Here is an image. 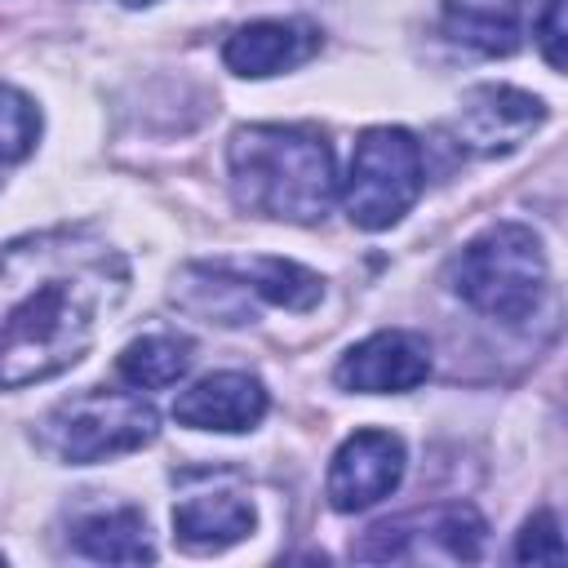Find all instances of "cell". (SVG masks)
<instances>
[{"mask_svg":"<svg viewBox=\"0 0 568 568\" xmlns=\"http://www.w3.org/2000/svg\"><path fill=\"white\" fill-rule=\"evenodd\" d=\"M231 195L275 222H320L337 195L333 151L306 124H248L226 142Z\"/></svg>","mask_w":568,"mask_h":568,"instance_id":"obj_2","label":"cell"},{"mask_svg":"<svg viewBox=\"0 0 568 568\" xmlns=\"http://www.w3.org/2000/svg\"><path fill=\"white\" fill-rule=\"evenodd\" d=\"M515 559L519 564H564V537H559V519L550 510H537L519 541H515Z\"/></svg>","mask_w":568,"mask_h":568,"instance_id":"obj_18","label":"cell"},{"mask_svg":"<svg viewBox=\"0 0 568 568\" xmlns=\"http://www.w3.org/2000/svg\"><path fill=\"white\" fill-rule=\"evenodd\" d=\"M253 501L240 493H191L173 506V537L186 550H226L253 532Z\"/></svg>","mask_w":568,"mask_h":568,"instance_id":"obj_13","label":"cell"},{"mask_svg":"<svg viewBox=\"0 0 568 568\" xmlns=\"http://www.w3.org/2000/svg\"><path fill=\"white\" fill-rule=\"evenodd\" d=\"M399 479H404V439L390 430H355L333 453L324 493L333 510L355 515L390 497Z\"/></svg>","mask_w":568,"mask_h":568,"instance_id":"obj_7","label":"cell"},{"mask_svg":"<svg viewBox=\"0 0 568 568\" xmlns=\"http://www.w3.org/2000/svg\"><path fill=\"white\" fill-rule=\"evenodd\" d=\"M191 342L178 333H146L129 342L115 359V373L138 390H164L191 373Z\"/></svg>","mask_w":568,"mask_h":568,"instance_id":"obj_16","label":"cell"},{"mask_svg":"<svg viewBox=\"0 0 568 568\" xmlns=\"http://www.w3.org/2000/svg\"><path fill=\"white\" fill-rule=\"evenodd\" d=\"M173 417L191 430H253L266 417V386L253 373H213L173 399Z\"/></svg>","mask_w":568,"mask_h":568,"instance_id":"obj_11","label":"cell"},{"mask_svg":"<svg viewBox=\"0 0 568 568\" xmlns=\"http://www.w3.org/2000/svg\"><path fill=\"white\" fill-rule=\"evenodd\" d=\"M524 13L528 0H444L439 22L453 44L484 58H506L524 40Z\"/></svg>","mask_w":568,"mask_h":568,"instance_id":"obj_12","label":"cell"},{"mask_svg":"<svg viewBox=\"0 0 568 568\" xmlns=\"http://www.w3.org/2000/svg\"><path fill=\"white\" fill-rule=\"evenodd\" d=\"M541 120H546L541 98L510 89V84H475L470 93H462L448 129L457 146L475 155H506L519 142H528Z\"/></svg>","mask_w":568,"mask_h":568,"instance_id":"obj_8","label":"cell"},{"mask_svg":"<svg viewBox=\"0 0 568 568\" xmlns=\"http://www.w3.org/2000/svg\"><path fill=\"white\" fill-rule=\"evenodd\" d=\"M422 182H426L422 142L408 129H395V124L364 129L351 151V169H346V186H342L351 226H359V231L395 226L417 204Z\"/></svg>","mask_w":568,"mask_h":568,"instance_id":"obj_5","label":"cell"},{"mask_svg":"<svg viewBox=\"0 0 568 568\" xmlns=\"http://www.w3.org/2000/svg\"><path fill=\"white\" fill-rule=\"evenodd\" d=\"M240 293H257L288 311H311L324 297V284L315 271L284 262V257H248V262H213Z\"/></svg>","mask_w":568,"mask_h":568,"instance_id":"obj_15","label":"cell"},{"mask_svg":"<svg viewBox=\"0 0 568 568\" xmlns=\"http://www.w3.org/2000/svg\"><path fill=\"white\" fill-rule=\"evenodd\" d=\"M315 53H320V27H311L302 18H257V22H244L240 31H231L222 44L226 71L248 75V80L280 75L288 67H302Z\"/></svg>","mask_w":568,"mask_h":568,"instance_id":"obj_10","label":"cell"},{"mask_svg":"<svg viewBox=\"0 0 568 568\" xmlns=\"http://www.w3.org/2000/svg\"><path fill=\"white\" fill-rule=\"evenodd\" d=\"M155 430H160V417L151 399L133 390H98V386L53 404L40 417V444L71 466H93V462L133 453L151 444Z\"/></svg>","mask_w":568,"mask_h":568,"instance_id":"obj_4","label":"cell"},{"mask_svg":"<svg viewBox=\"0 0 568 568\" xmlns=\"http://www.w3.org/2000/svg\"><path fill=\"white\" fill-rule=\"evenodd\" d=\"M40 138V111L36 102L13 89V84H0V164H18L31 155Z\"/></svg>","mask_w":568,"mask_h":568,"instance_id":"obj_17","label":"cell"},{"mask_svg":"<svg viewBox=\"0 0 568 568\" xmlns=\"http://www.w3.org/2000/svg\"><path fill=\"white\" fill-rule=\"evenodd\" d=\"M430 377V346L408 328H382L355 342L337 364V386L359 395H404Z\"/></svg>","mask_w":568,"mask_h":568,"instance_id":"obj_9","label":"cell"},{"mask_svg":"<svg viewBox=\"0 0 568 568\" xmlns=\"http://www.w3.org/2000/svg\"><path fill=\"white\" fill-rule=\"evenodd\" d=\"M124 4H129V9H138V4H151V0H124Z\"/></svg>","mask_w":568,"mask_h":568,"instance_id":"obj_20","label":"cell"},{"mask_svg":"<svg viewBox=\"0 0 568 568\" xmlns=\"http://www.w3.org/2000/svg\"><path fill=\"white\" fill-rule=\"evenodd\" d=\"M484 519L475 506H430V510H408L399 519H386L364 532L359 546H351L355 559H457L475 564L484 550Z\"/></svg>","mask_w":568,"mask_h":568,"instance_id":"obj_6","label":"cell"},{"mask_svg":"<svg viewBox=\"0 0 568 568\" xmlns=\"http://www.w3.org/2000/svg\"><path fill=\"white\" fill-rule=\"evenodd\" d=\"M448 284L479 315L519 324L537 311L546 293V248L537 231L519 222H497L453 257Z\"/></svg>","mask_w":568,"mask_h":568,"instance_id":"obj_3","label":"cell"},{"mask_svg":"<svg viewBox=\"0 0 568 568\" xmlns=\"http://www.w3.org/2000/svg\"><path fill=\"white\" fill-rule=\"evenodd\" d=\"M129 262L98 231L53 226L0 248V390L67 373L120 311Z\"/></svg>","mask_w":568,"mask_h":568,"instance_id":"obj_1","label":"cell"},{"mask_svg":"<svg viewBox=\"0 0 568 568\" xmlns=\"http://www.w3.org/2000/svg\"><path fill=\"white\" fill-rule=\"evenodd\" d=\"M532 31H537L541 58H546L555 71H564V0H541V13H537V22H532Z\"/></svg>","mask_w":568,"mask_h":568,"instance_id":"obj_19","label":"cell"},{"mask_svg":"<svg viewBox=\"0 0 568 568\" xmlns=\"http://www.w3.org/2000/svg\"><path fill=\"white\" fill-rule=\"evenodd\" d=\"M71 546L98 564H151L155 559L146 519L133 506H106V510L80 515L71 524Z\"/></svg>","mask_w":568,"mask_h":568,"instance_id":"obj_14","label":"cell"}]
</instances>
